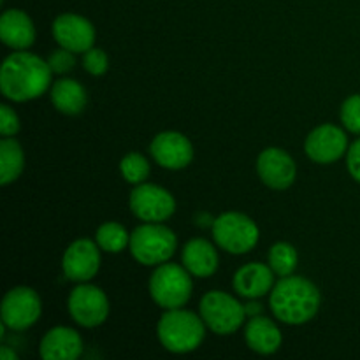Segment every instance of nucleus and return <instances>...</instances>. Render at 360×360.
Masks as SVG:
<instances>
[{"mask_svg":"<svg viewBox=\"0 0 360 360\" xmlns=\"http://www.w3.org/2000/svg\"><path fill=\"white\" fill-rule=\"evenodd\" d=\"M158 341L171 354H190L202 345L206 323L188 309H165L157 326Z\"/></svg>","mask_w":360,"mask_h":360,"instance_id":"7ed1b4c3","label":"nucleus"},{"mask_svg":"<svg viewBox=\"0 0 360 360\" xmlns=\"http://www.w3.org/2000/svg\"><path fill=\"white\" fill-rule=\"evenodd\" d=\"M0 357H2V360H18V355L14 354L9 347H2V350H0Z\"/></svg>","mask_w":360,"mask_h":360,"instance_id":"2f4dec72","label":"nucleus"},{"mask_svg":"<svg viewBox=\"0 0 360 360\" xmlns=\"http://www.w3.org/2000/svg\"><path fill=\"white\" fill-rule=\"evenodd\" d=\"M211 231L214 243L232 255H245L252 252L260 238L255 221L238 211H229L214 218Z\"/></svg>","mask_w":360,"mask_h":360,"instance_id":"423d86ee","label":"nucleus"},{"mask_svg":"<svg viewBox=\"0 0 360 360\" xmlns=\"http://www.w3.org/2000/svg\"><path fill=\"white\" fill-rule=\"evenodd\" d=\"M76 53L70 51V49H65L60 46V49H55V51L49 55L48 63L51 67V70L55 74H65L69 70L74 69L76 65Z\"/></svg>","mask_w":360,"mask_h":360,"instance_id":"cd10ccee","label":"nucleus"},{"mask_svg":"<svg viewBox=\"0 0 360 360\" xmlns=\"http://www.w3.org/2000/svg\"><path fill=\"white\" fill-rule=\"evenodd\" d=\"M67 309L81 327H98L108 320L109 301L104 290L90 283H79L67 299Z\"/></svg>","mask_w":360,"mask_h":360,"instance_id":"1a4fd4ad","label":"nucleus"},{"mask_svg":"<svg viewBox=\"0 0 360 360\" xmlns=\"http://www.w3.org/2000/svg\"><path fill=\"white\" fill-rule=\"evenodd\" d=\"M63 276L76 283H86L101 269V246L91 239H77L62 259Z\"/></svg>","mask_w":360,"mask_h":360,"instance_id":"9b49d317","label":"nucleus"},{"mask_svg":"<svg viewBox=\"0 0 360 360\" xmlns=\"http://www.w3.org/2000/svg\"><path fill=\"white\" fill-rule=\"evenodd\" d=\"M304 151L316 164H333L348 151V137L343 129L326 123L309 132Z\"/></svg>","mask_w":360,"mask_h":360,"instance_id":"f8f14e48","label":"nucleus"},{"mask_svg":"<svg viewBox=\"0 0 360 360\" xmlns=\"http://www.w3.org/2000/svg\"><path fill=\"white\" fill-rule=\"evenodd\" d=\"M150 153L160 167L169 171L185 169L193 160V146L190 139L174 130H165L155 136L150 144Z\"/></svg>","mask_w":360,"mask_h":360,"instance_id":"ddd939ff","label":"nucleus"},{"mask_svg":"<svg viewBox=\"0 0 360 360\" xmlns=\"http://www.w3.org/2000/svg\"><path fill=\"white\" fill-rule=\"evenodd\" d=\"M274 276L276 274L273 273L269 264L250 262L236 271L232 287L241 297L259 299L271 294L274 287Z\"/></svg>","mask_w":360,"mask_h":360,"instance_id":"f3484780","label":"nucleus"},{"mask_svg":"<svg viewBox=\"0 0 360 360\" xmlns=\"http://www.w3.org/2000/svg\"><path fill=\"white\" fill-rule=\"evenodd\" d=\"M199 311L207 329L218 336L234 334L245 323V319H248L245 304L221 290L207 292L200 299Z\"/></svg>","mask_w":360,"mask_h":360,"instance_id":"0eeeda50","label":"nucleus"},{"mask_svg":"<svg viewBox=\"0 0 360 360\" xmlns=\"http://www.w3.org/2000/svg\"><path fill=\"white\" fill-rule=\"evenodd\" d=\"M83 67L91 76H102L109 69V58L104 49L90 48L83 53Z\"/></svg>","mask_w":360,"mask_h":360,"instance_id":"bb28decb","label":"nucleus"},{"mask_svg":"<svg viewBox=\"0 0 360 360\" xmlns=\"http://www.w3.org/2000/svg\"><path fill=\"white\" fill-rule=\"evenodd\" d=\"M183 267L195 278H210L218 269V253L206 239H192L185 245L181 253Z\"/></svg>","mask_w":360,"mask_h":360,"instance_id":"aec40b11","label":"nucleus"},{"mask_svg":"<svg viewBox=\"0 0 360 360\" xmlns=\"http://www.w3.org/2000/svg\"><path fill=\"white\" fill-rule=\"evenodd\" d=\"M51 102L56 108V111L63 112V115L76 116L84 111L86 108V90L81 83L70 77H63L58 79L51 86Z\"/></svg>","mask_w":360,"mask_h":360,"instance_id":"412c9836","label":"nucleus"},{"mask_svg":"<svg viewBox=\"0 0 360 360\" xmlns=\"http://www.w3.org/2000/svg\"><path fill=\"white\" fill-rule=\"evenodd\" d=\"M0 39L11 49H28L35 41L32 18L21 9H7L0 16Z\"/></svg>","mask_w":360,"mask_h":360,"instance_id":"a211bd4d","label":"nucleus"},{"mask_svg":"<svg viewBox=\"0 0 360 360\" xmlns=\"http://www.w3.org/2000/svg\"><path fill=\"white\" fill-rule=\"evenodd\" d=\"M269 267L273 269V273L276 276L285 278V276H290L294 274L295 267H297V250L290 245V243H276V245L271 246L269 250Z\"/></svg>","mask_w":360,"mask_h":360,"instance_id":"b1692460","label":"nucleus"},{"mask_svg":"<svg viewBox=\"0 0 360 360\" xmlns=\"http://www.w3.org/2000/svg\"><path fill=\"white\" fill-rule=\"evenodd\" d=\"M95 241L101 250L108 253H120L129 246L130 234L122 224L116 221H105L95 232Z\"/></svg>","mask_w":360,"mask_h":360,"instance_id":"5701e85b","label":"nucleus"},{"mask_svg":"<svg viewBox=\"0 0 360 360\" xmlns=\"http://www.w3.org/2000/svg\"><path fill=\"white\" fill-rule=\"evenodd\" d=\"M129 204L132 213L143 221L162 224L176 211V200L165 188L151 183H139L130 192Z\"/></svg>","mask_w":360,"mask_h":360,"instance_id":"9d476101","label":"nucleus"},{"mask_svg":"<svg viewBox=\"0 0 360 360\" xmlns=\"http://www.w3.org/2000/svg\"><path fill=\"white\" fill-rule=\"evenodd\" d=\"M42 313V302L30 287H14L4 295L0 306L2 326L11 330H25L34 326Z\"/></svg>","mask_w":360,"mask_h":360,"instance_id":"6e6552de","label":"nucleus"},{"mask_svg":"<svg viewBox=\"0 0 360 360\" xmlns=\"http://www.w3.org/2000/svg\"><path fill=\"white\" fill-rule=\"evenodd\" d=\"M245 340L250 350L260 355L276 354L283 343V336L276 323L262 315L252 316L248 320L245 329Z\"/></svg>","mask_w":360,"mask_h":360,"instance_id":"6ab92c4d","label":"nucleus"},{"mask_svg":"<svg viewBox=\"0 0 360 360\" xmlns=\"http://www.w3.org/2000/svg\"><path fill=\"white\" fill-rule=\"evenodd\" d=\"M20 132V118L11 105H0V134L2 137H13Z\"/></svg>","mask_w":360,"mask_h":360,"instance_id":"c85d7f7f","label":"nucleus"},{"mask_svg":"<svg viewBox=\"0 0 360 360\" xmlns=\"http://www.w3.org/2000/svg\"><path fill=\"white\" fill-rule=\"evenodd\" d=\"M347 169L352 178L360 183V139L352 143L347 151Z\"/></svg>","mask_w":360,"mask_h":360,"instance_id":"c756f323","label":"nucleus"},{"mask_svg":"<svg viewBox=\"0 0 360 360\" xmlns=\"http://www.w3.org/2000/svg\"><path fill=\"white\" fill-rule=\"evenodd\" d=\"M341 123L352 134H360V95H350L341 105Z\"/></svg>","mask_w":360,"mask_h":360,"instance_id":"a878e982","label":"nucleus"},{"mask_svg":"<svg viewBox=\"0 0 360 360\" xmlns=\"http://www.w3.org/2000/svg\"><path fill=\"white\" fill-rule=\"evenodd\" d=\"M51 67L41 56L25 49L11 53L0 69V90L13 102L41 97L51 84Z\"/></svg>","mask_w":360,"mask_h":360,"instance_id":"f257e3e1","label":"nucleus"},{"mask_svg":"<svg viewBox=\"0 0 360 360\" xmlns=\"http://www.w3.org/2000/svg\"><path fill=\"white\" fill-rule=\"evenodd\" d=\"M257 172L264 185L273 190H287L294 185L297 167L290 155L281 148H267L259 155Z\"/></svg>","mask_w":360,"mask_h":360,"instance_id":"2eb2a0df","label":"nucleus"},{"mask_svg":"<svg viewBox=\"0 0 360 360\" xmlns=\"http://www.w3.org/2000/svg\"><path fill=\"white\" fill-rule=\"evenodd\" d=\"M129 248L134 259L143 266H160L174 255L178 238L165 225L144 221L130 234Z\"/></svg>","mask_w":360,"mask_h":360,"instance_id":"20e7f679","label":"nucleus"},{"mask_svg":"<svg viewBox=\"0 0 360 360\" xmlns=\"http://www.w3.org/2000/svg\"><path fill=\"white\" fill-rule=\"evenodd\" d=\"M83 338L70 327H53L41 340L39 354L46 360H76L83 354Z\"/></svg>","mask_w":360,"mask_h":360,"instance_id":"dca6fc26","label":"nucleus"},{"mask_svg":"<svg viewBox=\"0 0 360 360\" xmlns=\"http://www.w3.org/2000/svg\"><path fill=\"white\" fill-rule=\"evenodd\" d=\"M150 295L160 308H183L192 297V274L183 266L164 262L157 266L150 278Z\"/></svg>","mask_w":360,"mask_h":360,"instance_id":"39448f33","label":"nucleus"},{"mask_svg":"<svg viewBox=\"0 0 360 360\" xmlns=\"http://www.w3.org/2000/svg\"><path fill=\"white\" fill-rule=\"evenodd\" d=\"M245 309H246V316H248V319L262 315V304H260V302H257L255 299H253L252 302H248V304H245Z\"/></svg>","mask_w":360,"mask_h":360,"instance_id":"7c9ffc66","label":"nucleus"},{"mask_svg":"<svg viewBox=\"0 0 360 360\" xmlns=\"http://www.w3.org/2000/svg\"><path fill=\"white\" fill-rule=\"evenodd\" d=\"M322 295L315 283L302 276H285L271 290L273 315L287 326H302L319 313Z\"/></svg>","mask_w":360,"mask_h":360,"instance_id":"f03ea898","label":"nucleus"},{"mask_svg":"<svg viewBox=\"0 0 360 360\" xmlns=\"http://www.w3.org/2000/svg\"><path fill=\"white\" fill-rule=\"evenodd\" d=\"M53 39L62 48L70 49L74 53H84L94 48L95 28L90 20L79 14L65 13L60 14L53 21Z\"/></svg>","mask_w":360,"mask_h":360,"instance_id":"4468645a","label":"nucleus"},{"mask_svg":"<svg viewBox=\"0 0 360 360\" xmlns=\"http://www.w3.org/2000/svg\"><path fill=\"white\" fill-rule=\"evenodd\" d=\"M25 167V153L14 137L0 141V185L7 186L16 181Z\"/></svg>","mask_w":360,"mask_h":360,"instance_id":"4be33fe9","label":"nucleus"},{"mask_svg":"<svg viewBox=\"0 0 360 360\" xmlns=\"http://www.w3.org/2000/svg\"><path fill=\"white\" fill-rule=\"evenodd\" d=\"M150 171V162L141 153H129L120 162V172H122L123 179L127 183H132V185L146 181Z\"/></svg>","mask_w":360,"mask_h":360,"instance_id":"393cba45","label":"nucleus"}]
</instances>
